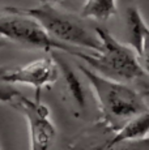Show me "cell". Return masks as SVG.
<instances>
[{"label":"cell","mask_w":149,"mask_h":150,"mask_svg":"<svg viewBox=\"0 0 149 150\" xmlns=\"http://www.w3.org/2000/svg\"><path fill=\"white\" fill-rule=\"evenodd\" d=\"M79 69L96 96L105 123L113 129L116 131L130 119L148 111L145 93L126 82L107 79L84 65H79Z\"/></svg>","instance_id":"obj_1"},{"label":"cell","mask_w":149,"mask_h":150,"mask_svg":"<svg viewBox=\"0 0 149 150\" xmlns=\"http://www.w3.org/2000/svg\"><path fill=\"white\" fill-rule=\"evenodd\" d=\"M102 50L96 54H84L74 51V56L84 60L88 65L96 69L97 73L120 82H135L148 89V73L141 65L139 56L131 47L116 41L105 28H94Z\"/></svg>","instance_id":"obj_2"},{"label":"cell","mask_w":149,"mask_h":150,"mask_svg":"<svg viewBox=\"0 0 149 150\" xmlns=\"http://www.w3.org/2000/svg\"><path fill=\"white\" fill-rule=\"evenodd\" d=\"M12 8L34 18L55 41L70 46L89 48L96 52L102 50L101 41L97 37L94 28L87 26L80 17L68 12H62L50 3H43L34 8Z\"/></svg>","instance_id":"obj_3"},{"label":"cell","mask_w":149,"mask_h":150,"mask_svg":"<svg viewBox=\"0 0 149 150\" xmlns=\"http://www.w3.org/2000/svg\"><path fill=\"white\" fill-rule=\"evenodd\" d=\"M8 14L0 16V37L24 46L42 50H60L73 55L74 51L70 45L58 42L51 38L39 26L34 18L15 11L12 7L5 8Z\"/></svg>","instance_id":"obj_4"},{"label":"cell","mask_w":149,"mask_h":150,"mask_svg":"<svg viewBox=\"0 0 149 150\" xmlns=\"http://www.w3.org/2000/svg\"><path fill=\"white\" fill-rule=\"evenodd\" d=\"M12 106L26 117L29 127L30 150H51L56 131L50 120V111L41 100L30 99L22 94Z\"/></svg>","instance_id":"obj_5"},{"label":"cell","mask_w":149,"mask_h":150,"mask_svg":"<svg viewBox=\"0 0 149 150\" xmlns=\"http://www.w3.org/2000/svg\"><path fill=\"white\" fill-rule=\"evenodd\" d=\"M59 71L50 56L39 57L25 65L16 68L0 67V80L8 83H25L35 88V100L39 99L42 88H51L58 81Z\"/></svg>","instance_id":"obj_6"},{"label":"cell","mask_w":149,"mask_h":150,"mask_svg":"<svg viewBox=\"0 0 149 150\" xmlns=\"http://www.w3.org/2000/svg\"><path fill=\"white\" fill-rule=\"evenodd\" d=\"M127 28L131 48L136 52L139 59L147 60V38L149 30L139 8L130 7L127 9Z\"/></svg>","instance_id":"obj_7"},{"label":"cell","mask_w":149,"mask_h":150,"mask_svg":"<svg viewBox=\"0 0 149 150\" xmlns=\"http://www.w3.org/2000/svg\"><path fill=\"white\" fill-rule=\"evenodd\" d=\"M48 52H50L51 57L54 59V62H55L56 67H58V71L64 76V80L68 86V91H70L71 96L73 97L74 102L79 105L80 108H84L85 103H87L85 90H84V86H82L81 81H80L79 77H77V74L74 73L73 68L70 65V63L65 62V60L56 52V50H50Z\"/></svg>","instance_id":"obj_8"},{"label":"cell","mask_w":149,"mask_h":150,"mask_svg":"<svg viewBox=\"0 0 149 150\" xmlns=\"http://www.w3.org/2000/svg\"><path fill=\"white\" fill-rule=\"evenodd\" d=\"M149 129V112H143L137 116L126 122L120 128L116 129L115 134L106 142H116L122 140H133V138L145 137Z\"/></svg>","instance_id":"obj_9"},{"label":"cell","mask_w":149,"mask_h":150,"mask_svg":"<svg viewBox=\"0 0 149 150\" xmlns=\"http://www.w3.org/2000/svg\"><path fill=\"white\" fill-rule=\"evenodd\" d=\"M118 13L116 0H85L80 9L82 18L107 21Z\"/></svg>","instance_id":"obj_10"},{"label":"cell","mask_w":149,"mask_h":150,"mask_svg":"<svg viewBox=\"0 0 149 150\" xmlns=\"http://www.w3.org/2000/svg\"><path fill=\"white\" fill-rule=\"evenodd\" d=\"M77 150H149L148 137L133 138V140H122L116 142H105L99 146H92L88 149Z\"/></svg>","instance_id":"obj_11"},{"label":"cell","mask_w":149,"mask_h":150,"mask_svg":"<svg viewBox=\"0 0 149 150\" xmlns=\"http://www.w3.org/2000/svg\"><path fill=\"white\" fill-rule=\"evenodd\" d=\"M21 96L22 93L20 90H17L12 83L4 82L0 80V102H5L12 105L17 98Z\"/></svg>","instance_id":"obj_12"},{"label":"cell","mask_w":149,"mask_h":150,"mask_svg":"<svg viewBox=\"0 0 149 150\" xmlns=\"http://www.w3.org/2000/svg\"><path fill=\"white\" fill-rule=\"evenodd\" d=\"M56 1H60V0H39L41 4H43V3H50V4H53V3H56Z\"/></svg>","instance_id":"obj_13"},{"label":"cell","mask_w":149,"mask_h":150,"mask_svg":"<svg viewBox=\"0 0 149 150\" xmlns=\"http://www.w3.org/2000/svg\"><path fill=\"white\" fill-rule=\"evenodd\" d=\"M8 43H7V41L5 39H0V47H4V46H7Z\"/></svg>","instance_id":"obj_14"},{"label":"cell","mask_w":149,"mask_h":150,"mask_svg":"<svg viewBox=\"0 0 149 150\" xmlns=\"http://www.w3.org/2000/svg\"><path fill=\"white\" fill-rule=\"evenodd\" d=\"M73 150H76V149H73Z\"/></svg>","instance_id":"obj_15"}]
</instances>
